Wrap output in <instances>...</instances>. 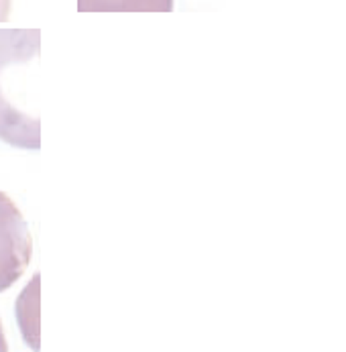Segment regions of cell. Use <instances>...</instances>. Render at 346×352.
Listing matches in <instances>:
<instances>
[{"mask_svg":"<svg viewBox=\"0 0 346 352\" xmlns=\"http://www.w3.org/2000/svg\"><path fill=\"white\" fill-rule=\"evenodd\" d=\"M39 37L33 31H0V141L17 149L41 147L37 110Z\"/></svg>","mask_w":346,"mask_h":352,"instance_id":"1","label":"cell"},{"mask_svg":"<svg viewBox=\"0 0 346 352\" xmlns=\"http://www.w3.org/2000/svg\"><path fill=\"white\" fill-rule=\"evenodd\" d=\"M31 254L33 239L29 224L19 206L0 192V294L23 277Z\"/></svg>","mask_w":346,"mask_h":352,"instance_id":"2","label":"cell"},{"mask_svg":"<svg viewBox=\"0 0 346 352\" xmlns=\"http://www.w3.org/2000/svg\"><path fill=\"white\" fill-rule=\"evenodd\" d=\"M80 12H171L173 0H78Z\"/></svg>","mask_w":346,"mask_h":352,"instance_id":"3","label":"cell"},{"mask_svg":"<svg viewBox=\"0 0 346 352\" xmlns=\"http://www.w3.org/2000/svg\"><path fill=\"white\" fill-rule=\"evenodd\" d=\"M10 6H12V0H0V23L8 21V16H10Z\"/></svg>","mask_w":346,"mask_h":352,"instance_id":"4","label":"cell"},{"mask_svg":"<svg viewBox=\"0 0 346 352\" xmlns=\"http://www.w3.org/2000/svg\"><path fill=\"white\" fill-rule=\"evenodd\" d=\"M0 352H8L6 336H4V330H2V322H0Z\"/></svg>","mask_w":346,"mask_h":352,"instance_id":"5","label":"cell"}]
</instances>
